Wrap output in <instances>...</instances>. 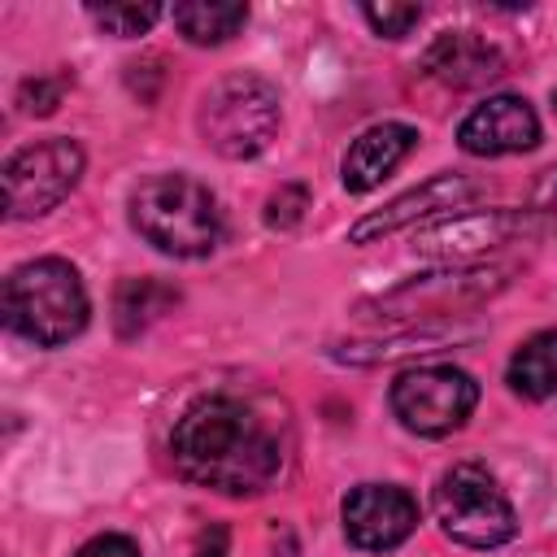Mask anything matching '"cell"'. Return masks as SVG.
<instances>
[{
    "instance_id": "obj_20",
    "label": "cell",
    "mask_w": 557,
    "mask_h": 557,
    "mask_svg": "<svg viewBox=\"0 0 557 557\" xmlns=\"http://www.w3.org/2000/svg\"><path fill=\"white\" fill-rule=\"evenodd\" d=\"M305 209H309V187L305 183H278L265 200V226L270 231H292V226H300Z\"/></svg>"
},
{
    "instance_id": "obj_1",
    "label": "cell",
    "mask_w": 557,
    "mask_h": 557,
    "mask_svg": "<svg viewBox=\"0 0 557 557\" xmlns=\"http://www.w3.org/2000/svg\"><path fill=\"white\" fill-rule=\"evenodd\" d=\"M292 457V418L270 396L209 392L196 396L174 431L170 461L174 470L218 496H261L270 492Z\"/></svg>"
},
{
    "instance_id": "obj_4",
    "label": "cell",
    "mask_w": 557,
    "mask_h": 557,
    "mask_svg": "<svg viewBox=\"0 0 557 557\" xmlns=\"http://www.w3.org/2000/svg\"><path fill=\"white\" fill-rule=\"evenodd\" d=\"M283 122V104H278V87L261 74H226L218 78L196 109V131L200 139L226 157V161H252L261 157Z\"/></svg>"
},
{
    "instance_id": "obj_17",
    "label": "cell",
    "mask_w": 557,
    "mask_h": 557,
    "mask_svg": "<svg viewBox=\"0 0 557 557\" xmlns=\"http://www.w3.org/2000/svg\"><path fill=\"white\" fill-rule=\"evenodd\" d=\"M178 35L196 48H218L226 39H235L248 22V4L239 0H191V4H174L170 9Z\"/></svg>"
},
{
    "instance_id": "obj_13",
    "label": "cell",
    "mask_w": 557,
    "mask_h": 557,
    "mask_svg": "<svg viewBox=\"0 0 557 557\" xmlns=\"http://www.w3.org/2000/svg\"><path fill=\"white\" fill-rule=\"evenodd\" d=\"M413 148H418V126H409V122H374V126H366V131L348 144V152H344V161H339V183H344V191H352V196L374 191L383 178L396 174V165H400Z\"/></svg>"
},
{
    "instance_id": "obj_18",
    "label": "cell",
    "mask_w": 557,
    "mask_h": 557,
    "mask_svg": "<svg viewBox=\"0 0 557 557\" xmlns=\"http://www.w3.org/2000/svg\"><path fill=\"white\" fill-rule=\"evenodd\" d=\"M170 305H178V292L161 278H122L113 292V326L122 339L144 335Z\"/></svg>"
},
{
    "instance_id": "obj_8",
    "label": "cell",
    "mask_w": 557,
    "mask_h": 557,
    "mask_svg": "<svg viewBox=\"0 0 557 557\" xmlns=\"http://www.w3.org/2000/svg\"><path fill=\"white\" fill-rule=\"evenodd\" d=\"M83 165H87L83 148L65 135L17 148L4 161V213L13 222H30V218L52 213L78 187Z\"/></svg>"
},
{
    "instance_id": "obj_24",
    "label": "cell",
    "mask_w": 557,
    "mask_h": 557,
    "mask_svg": "<svg viewBox=\"0 0 557 557\" xmlns=\"http://www.w3.org/2000/svg\"><path fill=\"white\" fill-rule=\"evenodd\" d=\"M226 544H231L226 527L222 522H209V527H200V535L191 544V557H226Z\"/></svg>"
},
{
    "instance_id": "obj_22",
    "label": "cell",
    "mask_w": 557,
    "mask_h": 557,
    "mask_svg": "<svg viewBox=\"0 0 557 557\" xmlns=\"http://www.w3.org/2000/svg\"><path fill=\"white\" fill-rule=\"evenodd\" d=\"M361 17L374 26V35H383V39H400V35H409L413 26H418V17H422V9L418 4H366L361 9Z\"/></svg>"
},
{
    "instance_id": "obj_21",
    "label": "cell",
    "mask_w": 557,
    "mask_h": 557,
    "mask_svg": "<svg viewBox=\"0 0 557 557\" xmlns=\"http://www.w3.org/2000/svg\"><path fill=\"white\" fill-rule=\"evenodd\" d=\"M65 87H70L65 74H35V78H22V87H17V104H22V113L48 117V113L61 104Z\"/></svg>"
},
{
    "instance_id": "obj_2",
    "label": "cell",
    "mask_w": 557,
    "mask_h": 557,
    "mask_svg": "<svg viewBox=\"0 0 557 557\" xmlns=\"http://www.w3.org/2000/svg\"><path fill=\"white\" fill-rule=\"evenodd\" d=\"M131 226L165 257L196 261L209 257L222 244V209L218 196L191 178V174H148L135 183L131 200Z\"/></svg>"
},
{
    "instance_id": "obj_5",
    "label": "cell",
    "mask_w": 557,
    "mask_h": 557,
    "mask_svg": "<svg viewBox=\"0 0 557 557\" xmlns=\"http://www.w3.org/2000/svg\"><path fill=\"white\" fill-rule=\"evenodd\" d=\"M431 513L453 544L466 548H500L518 535V513L496 483V474L479 461H453L431 487Z\"/></svg>"
},
{
    "instance_id": "obj_15",
    "label": "cell",
    "mask_w": 557,
    "mask_h": 557,
    "mask_svg": "<svg viewBox=\"0 0 557 557\" xmlns=\"http://www.w3.org/2000/svg\"><path fill=\"white\" fill-rule=\"evenodd\" d=\"M457 339H474V331H457L448 322H422V326H392V335L370 339V344H344L335 348V357L352 366H379V361H396L413 352H440Z\"/></svg>"
},
{
    "instance_id": "obj_26",
    "label": "cell",
    "mask_w": 557,
    "mask_h": 557,
    "mask_svg": "<svg viewBox=\"0 0 557 557\" xmlns=\"http://www.w3.org/2000/svg\"><path fill=\"white\" fill-rule=\"evenodd\" d=\"M553 104H557V91H553Z\"/></svg>"
},
{
    "instance_id": "obj_3",
    "label": "cell",
    "mask_w": 557,
    "mask_h": 557,
    "mask_svg": "<svg viewBox=\"0 0 557 557\" xmlns=\"http://www.w3.org/2000/svg\"><path fill=\"white\" fill-rule=\"evenodd\" d=\"M91 300L83 274L65 257H35L9 270L4 278V322L35 348H61L83 335Z\"/></svg>"
},
{
    "instance_id": "obj_9",
    "label": "cell",
    "mask_w": 557,
    "mask_h": 557,
    "mask_svg": "<svg viewBox=\"0 0 557 557\" xmlns=\"http://www.w3.org/2000/svg\"><path fill=\"white\" fill-rule=\"evenodd\" d=\"M544 226H548V213H540V209H457V213H444V218L418 226L413 248L422 257H440V261L461 265L470 257L531 239Z\"/></svg>"
},
{
    "instance_id": "obj_19",
    "label": "cell",
    "mask_w": 557,
    "mask_h": 557,
    "mask_svg": "<svg viewBox=\"0 0 557 557\" xmlns=\"http://www.w3.org/2000/svg\"><path fill=\"white\" fill-rule=\"evenodd\" d=\"M161 13H165L161 4H87V17H91L100 30L117 35V39L148 35Z\"/></svg>"
},
{
    "instance_id": "obj_7",
    "label": "cell",
    "mask_w": 557,
    "mask_h": 557,
    "mask_svg": "<svg viewBox=\"0 0 557 557\" xmlns=\"http://www.w3.org/2000/svg\"><path fill=\"white\" fill-rule=\"evenodd\" d=\"M479 405V383L474 374H466L461 366H413L405 374H396L392 383V413L405 431L440 440L453 435L457 426H466V418Z\"/></svg>"
},
{
    "instance_id": "obj_10",
    "label": "cell",
    "mask_w": 557,
    "mask_h": 557,
    "mask_svg": "<svg viewBox=\"0 0 557 557\" xmlns=\"http://www.w3.org/2000/svg\"><path fill=\"white\" fill-rule=\"evenodd\" d=\"M479 178H470V174H461V170H440V174H431V178H422L418 187H409V191H400L396 200H387L383 209H374V213H366V218H357L352 226H348V244H379V239H387V235H396V231H405V226H426V222H435V218H444V213H457V209H466L474 196H479Z\"/></svg>"
},
{
    "instance_id": "obj_11",
    "label": "cell",
    "mask_w": 557,
    "mask_h": 557,
    "mask_svg": "<svg viewBox=\"0 0 557 557\" xmlns=\"http://www.w3.org/2000/svg\"><path fill=\"white\" fill-rule=\"evenodd\" d=\"M339 522L352 548L387 553L418 531V500L396 483H357L339 505Z\"/></svg>"
},
{
    "instance_id": "obj_25",
    "label": "cell",
    "mask_w": 557,
    "mask_h": 557,
    "mask_svg": "<svg viewBox=\"0 0 557 557\" xmlns=\"http://www.w3.org/2000/svg\"><path fill=\"white\" fill-rule=\"evenodd\" d=\"M531 209H540V213H557V165H548L540 178H535V187H531Z\"/></svg>"
},
{
    "instance_id": "obj_12",
    "label": "cell",
    "mask_w": 557,
    "mask_h": 557,
    "mask_svg": "<svg viewBox=\"0 0 557 557\" xmlns=\"http://www.w3.org/2000/svg\"><path fill=\"white\" fill-rule=\"evenodd\" d=\"M457 144L470 157H509V152H527L540 144V117L531 109L527 96L500 91L487 96L483 104H474L461 126H457Z\"/></svg>"
},
{
    "instance_id": "obj_6",
    "label": "cell",
    "mask_w": 557,
    "mask_h": 557,
    "mask_svg": "<svg viewBox=\"0 0 557 557\" xmlns=\"http://www.w3.org/2000/svg\"><path fill=\"white\" fill-rule=\"evenodd\" d=\"M505 265H448L431 270L418 278H405L374 300L361 305L366 318H383L392 326H422V322H444L448 313H461L487 296H496L509 278Z\"/></svg>"
},
{
    "instance_id": "obj_16",
    "label": "cell",
    "mask_w": 557,
    "mask_h": 557,
    "mask_svg": "<svg viewBox=\"0 0 557 557\" xmlns=\"http://www.w3.org/2000/svg\"><path fill=\"white\" fill-rule=\"evenodd\" d=\"M505 383L522 400L557 396V326L553 331H535L513 348V357L505 366Z\"/></svg>"
},
{
    "instance_id": "obj_14",
    "label": "cell",
    "mask_w": 557,
    "mask_h": 557,
    "mask_svg": "<svg viewBox=\"0 0 557 557\" xmlns=\"http://www.w3.org/2000/svg\"><path fill=\"white\" fill-rule=\"evenodd\" d=\"M422 70L444 87H483L505 74V57L479 30H440L422 52Z\"/></svg>"
},
{
    "instance_id": "obj_23",
    "label": "cell",
    "mask_w": 557,
    "mask_h": 557,
    "mask_svg": "<svg viewBox=\"0 0 557 557\" xmlns=\"http://www.w3.org/2000/svg\"><path fill=\"white\" fill-rule=\"evenodd\" d=\"M74 557H144V553H139V544H135L131 535L104 531V535H91Z\"/></svg>"
}]
</instances>
